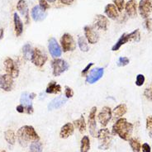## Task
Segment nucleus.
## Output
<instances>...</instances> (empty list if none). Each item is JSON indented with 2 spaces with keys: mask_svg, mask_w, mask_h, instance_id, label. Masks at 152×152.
I'll return each instance as SVG.
<instances>
[{
  "mask_svg": "<svg viewBox=\"0 0 152 152\" xmlns=\"http://www.w3.org/2000/svg\"><path fill=\"white\" fill-rule=\"evenodd\" d=\"M133 132V124L127 122L126 118H119L113 126L112 133L118 135L124 141H129L132 138Z\"/></svg>",
  "mask_w": 152,
  "mask_h": 152,
  "instance_id": "f257e3e1",
  "label": "nucleus"
},
{
  "mask_svg": "<svg viewBox=\"0 0 152 152\" xmlns=\"http://www.w3.org/2000/svg\"><path fill=\"white\" fill-rule=\"evenodd\" d=\"M17 137L20 145L23 147L27 146L29 142H34L39 141L40 137L38 136L37 132H36L32 126H23L19 128L17 132Z\"/></svg>",
  "mask_w": 152,
  "mask_h": 152,
  "instance_id": "f03ea898",
  "label": "nucleus"
},
{
  "mask_svg": "<svg viewBox=\"0 0 152 152\" xmlns=\"http://www.w3.org/2000/svg\"><path fill=\"white\" fill-rule=\"evenodd\" d=\"M99 140V149L100 150H107L112 145L113 136L107 128L100 129L97 135Z\"/></svg>",
  "mask_w": 152,
  "mask_h": 152,
  "instance_id": "7ed1b4c3",
  "label": "nucleus"
},
{
  "mask_svg": "<svg viewBox=\"0 0 152 152\" xmlns=\"http://www.w3.org/2000/svg\"><path fill=\"white\" fill-rule=\"evenodd\" d=\"M37 94L35 93H27V92H24L21 95L20 98V103L25 108V113L31 114L33 113L34 109L32 107V100L36 98Z\"/></svg>",
  "mask_w": 152,
  "mask_h": 152,
  "instance_id": "20e7f679",
  "label": "nucleus"
},
{
  "mask_svg": "<svg viewBox=\"0 0 152 152\" xmlns=\"http://www.w3.org/2000/svg\"><path fill=\"white\" fill-rule=\"evenodd\" d=\"M51 67L53 69V75L57 77V76H60L61 74L65 72L69 68V65L64 60L56 58L55 60L51 61Z\"/></svg>",
  "mask_w": 152,
  "mask_h": 152,
  "instance_id": "39448f33",
  "label": "nucleus"
},
{
  "mask_svg": "<svg viewBox=\"0 0 152 152\" xmlns=\"http://www.w3.org/2000/svg\"><path fill=\"white\" fill-rule=\"evenodd\" d=\"M61 48L63 52L74 51L76 49V43L70 34L65 33L61 38Z\"/></svg>",
  "mask_w": 152,
  "mask_h": 152,
  "instance_id": "423d86ee",
  "label": "nucleus"
},
{
  "mask_svg": "<svg viewBox=\"0 0 152 152\" xmlns=\"http://www.w3.org/2000/svg\"><path fill=\"white\" fill-rule=\"evenodd\" d=\"M31 63L37 67H42L46 64L47 61V56L45 52H43L42 50L36 48L32 51L31 58Z\"/></svg>",
  "mask_w": 152,
  "mask_h": 152,
  "instance_id": "0eeeda50",
  "label": "nucleus"
},
{
  "mask_svg": "<svg viewBox=\"0 0 152 152\" xmlns=\"http://www.w3.org/2000/svg\"><path fill=\"white\" fill-rule=\"evenodd\" d=\"M138 11L142 18H148L152 12V0H141L138 4Z\"/></svg>",
  "mask_w": 152,
  "mask_h": 152,
  "instance_id": "6e6552de",
  "label": "nucleus"
},
{
  "mask_svg": "<svg viewBox=\"0 0 152 152\" xmlns=\"http://www.w3.org/2000/svg\"><path fill=\"white\" fill-rule=\"evenodd\" d=\"M4 67L6 69V72L8 75L12 76L13 79L18 77L19 75V69L18 65L15 63V61H13L11 58H6L4 61Z\"/></svg>",
  "mask_w": 152,
  "mask_h": 152,
  "instance_id": "1a4fd4ad",
  "label": "nucleus"
},
{
  "mask_svg": "<svg viewBox=\"0 0 152 152\" xmlns=\"http://www.w3.org/2000/svg\"><path fill=\"white\" fill-rule=\"evenodd\" d=\"M85 38L90 44H96L99 40V34L93 26H85L84 27Z\"/></svg>",
  "mask_w": 152,
  "mask_h": 152,
  "instance_id": "9d476101",
  "label": "nucleus"
},
{
  "mask_svg": "<svg viewBox=\"0 0 152 152\" xmlns=\"http://www.w3.org/2000/svg\"><path fill=\"white\" fill-rule=\"evenodd\" d=\"M112 116H113V111L111 110L110 107H103L98 115L99 122L101 124V126H106L108 124L109 121L112 119Z\"/></svg>",
  "mask_w": 152,
  "mask_h": 152,
  "instance_id": "9b49d317",
  "label": "nucleus"
},
{
  "mask_svg": "<svg viewBox=\"0 0 152 152\" xmlns=\"http://www.w3.org/2000/svg\"><path fill=\"white\" fill-rule=\"evenodd\" d=\"M96 112H97V107H93L91 110L89 112V115H88V128H89V133L93 137H96L98 133H97V124H96V120H95V117H96Z\"/></svg>",
  "mask_w": 152,
  "mask_h": 152,
  "instance_id": "f8f14e48",
  "label": "nucleus"
},
{
  "mask_svg": "<svg viewBox=\"0 0 152 152\" xmlns=\"http://www.w3.org/2000/svg\"><path fill=\"white\" fill-rule=\"evenodd\" d=\"M48 50L50 54V56L53 58H58L61 56L62 54V48L57 42L56 39L51 37L49 39L48 42Z\"/></svg>",
  "mask_w": 152,
  "mask_h": 152,
  "instance_id": "ddd939ff",
  "label": "nucleus"
},
{
  "mask_svg": "<svg viewBox=\"0 0 152 152\" xmlns=\"http://www.w3.org/2000/svg\"><path fill=\"white\" fill-rule=\"evenodd\" d=\"M104 74V69L103 68H95L94 69H92L89 75L87 76L86 79V82L88 84H93L98 82L102 77L103 76Z\"/></svg>",
  "mask_w": 152,
  "mask_h": 152,
  "instance_id": "4468645a",
  "label": "nucleus"
},
{
  "mask_svg": "<svg viewBox=\"0 0 152 152\" xmlns=\"http://www.w3.org/2000/svg\"><path fill=\"white\" fill-rule=\"evenodd\" d=\"M13 87V78L8 74L0 75V88L6 92L11 91Z\"/></svg>",
  "mask_w": 152,
  "mask_h": 152,
  "instance_id": "2eb2a0df",
  "label": "nucleus"
},
{
  "mask_svg": "<svg viewBox=\"0 0 152 152\" xmlns=\"http://www.w3.org/2000/svg\"><path fill=\"white\" fill-rule=\"evenodd\" d=\"M31 14V18L35 22H42L43 20L46 19V16H47L46 12L42 10L39 5L34 6L32 8Z\"/></svg>",
  "mask_w": 152,
  "mask_h": 152,
  "instance_id": "dca6fc26",
  "label": "nucleus"
},
{
  "mask_svg": "<svg viewBox=\"0 0 152 152\" xmlns=\"http://www.w3.org/2000/svg\"><path fill=\"white\" fill-rule=\"evenodd\" d=\"M125 10L126 15L131 18H137V3L136 0H129L125 4Z\"/></svg>",
  "mask_w": 152,
  "mask_h": 152,
  "instance_id": "f3484780",
  "label": "nucleus"
},
{
  "mask_svg": "<svg viewBox=\"0 0 152 152\" xmlns=\"http://www.w3.org/2000/svg\"><path fill=\"white\" fill-rule=\"evenodd\" d=\"M17 9L21 13V15L25 18L26 23L28 24L29 20H30V17H29V10H28L27 2L25 0H19L18 2V4H17Z\"/></svg>",
  "mask_w": 152,
  "mask_h": 152,
  "instance_id": "a211bd4d",
  "label": "nucleus"
},
{
  "mask_svg": "<svg viewBox=\"0 0 152 152\" xmlns=\"http://www.w3.org/2000/svg\"><path fill=\"white\" fill-rule=\"evenodd\" d=\"M94 26L98 29L100 30L107 31L108 27V19L107 17L102 14H98L95 18Z\"/></svg>",
  "mask_w": 152,
  "mask_h": 152,
  "instance_id": "6ab92c4d",
  "label": "nucleus"
},
{
  "mask_svg": "<svg viewBox=\"0 0 152 152\" xmlns=\"http://www.w3.org/2000/svg\"><path fill=\"white\" fill-rule=\"evenodd\" d=\"M75 132V126L70 122H68L61 127L60 137L62 139H66L70 136H72Z\"/></svg>",
  "mask_w": 152,
  "mask_h": 152,
  "instance_id": "aec40b11",
  "label": "nucleus"
},
{
  "mask_svg": "<svg viewBox=\"0 0 152 152\" xmlns=\"http://www.w3.org/2000/svg\"><path fill=\"white\" fill-rule=\"evenodd\" d=\"M104 12L107 16V18L113 20H116L119 17L118 8H116V6L113 4H109L106 5V7L104 8Z\"/></svg>",
  "mask_w": 152,
  "mask_h": 152,
  "instance_id": "412c9836",
  "label": "nucleus"
},
{
  "mask_svg": "<svg viewBox=\"0 0 152 152\" xmlns=\"http://www.w3.org/2000/svg\"><path fill=\"white\" fill-rule=\"evenodd\" d=\"M67 101V99L65 97H57L56 99H54L53 100L50 101V103L48 104V109L49 110H54V109H58L61 107L63 106Z\"/></svg>",
  "mask_w": 152,
  "mask_h": 152,
  "instance_id": "4be33fe9",
  "label": "nucleus"
},
{
  "mask_svg": "<svg viewBox=\"0 0 152 152\" xmlns=\"http://www.w3.org/2000/svg\"><path fill=\"white\" fill-rule=\"evenodd\" d=\"M13 23H14V30L17 37H20L23 34V23L20 18V17L17 12L13 13Z\"/></svg>",
  "mask_w": 152,
  "mask_h": 152,
  "instance_id": "5701e85b",
  "label": "nucleus"
},
{
  "mask_svg": "<svg viewBox=\"0 0 152 152\" xmlns=\"http://www.w3.org/2000/svg\"><path fill=\"white\" fill-rule=\"evenodd\" d=\"M46 92L50 94H57L61 92V86L55 81H50L46 87Z\"/></svg>",
  "mask_w": 152,
  "mask_h": 152,
  "instance_id": "b1692460",
  "label": "nucleus"
},
{
  "mask_svg": "<svg viewBox=\"0 0 152 152\" xmlns=\"http://www.w3.org/2000/svg\"><path fill=\"white\" fill-rule=\"evenodd\" d=\"M129 42V37H128V34L124 33L121 36V37L118 40V42L114 44V46L112 47V50L113 51H117L121 48V46L125 45L126 43Z\"/></svg>",
  "mask_w": 152,
  "mask_h": 152,
  "instance_id": "393cba45",
  "label": "nucleus"
},
{
  "mask_svg": "<svg viewBox=\"0 0 152 152\" xmlns=\"http://www.w3.org/2000/svg\"><path fill=\"white\" fill-rule=\"evenodd\" d=\"M127 112V107L125 103H121L116 107L113 110V115L115 118H121L123 115H125Z\"/></svg>",
  "mask_w": 152,
  "mask_h": 152,
  "instance_id": "a878e982",
  "label": "nucleus"
},
{
  "mask_svg": "<svg viewBox=\"0 0 152 152\" xmlns=\"http://www.w3.org/2000/svg\"><path fill=\"white\" fill-rule=\"evenodd\" d=\"M74 126L76 128L79 129L80 133H84L86 131V122H85V119L83 115L79 119L74 121Z\"/></svg>",
  "mask_w": 152,
  "mask_h": 152,
  "instance_id": "bb28decb",
  "label": "nucleus"
},
{
  "mask_svg": "<svg viewBox=\"0 0 152 152\" xmlns=\"http://www.w3.org/2000/svg\"><path fill=\"white\" fill-rule=\"evenodd\" d=\"M4 138H5L6 141H7L9 145H13L15 144L16 135L12 130H7V131L4 132Z\"/></svg>",
  "mask_w": 152,
  "mask_h": 152,
  "instance_id": "cd10ccee",
  "label": "nucleus"
},
{
  "mask_svg": "<svg viewBox=\"0 0 152 152\" xmlns=\"http://www.w3.org/2000/svg\"><path fill=\"white\" fill-rule=\"evenodd\" d=\"M90 149V140L87 136H84L81 140L80 152H88Z\"/></svg>",
  "mask_w": 152,
  "mask_h": 152,
  "instance_id": "c85d7f7f",
  "label": "nucleus"
},
{
  "mask_svg": "<svg viewBox=\"0 0 152 152\" xmlns=\"http://www.w3.org/2000/svg\"><path fill=\"white\" fill-rule=\"evenodd\" d=\"M32 51L33 50L31 48V46L30 44H25L23 47V57L26 61H29L31 60V55H32Z\"/></svg>",
  "mask_w": 152,
  "mask_h": 152,
  "instance_id": "c756f323",
  "label": "nucleus"
},
{
  "mask_svg": "<svg viewBox=\"0 0 152 152\" xmlns=\"http://www.w3.org/2000/svg\"><path fill=\"white\" fill-rule=\"evenodd\" d=\"M129 145L133 152H140L141 150V145L140 141L137 138H131L129 141Z\"/></svg>",
  "mask_w": 152,
  "mask_h": 152,
  "instance_id": "7c9ffc66",
  "label": "nucleus"
},
{
  "mask_svg": "<svg viewBox=\"0 0 152 152\" xmlns=\"http://www.w3.org/2000/svg\"><path fill=\"white\" fill-rule=\"evenodd\" d=\"M78 45L81 51L83 52H88L89 50V47L88 45L87 40L84 37H80L78 39Z\"/></svg>",
  "mask_w": 152,
  "mask_h": 152,
  "instance_id": "2f4dec72",
  "label": "nucleus"
},
{
  "mask_svg": "<svg viewBox=\"0 0 152 152\" xmlns=\"http://www.w3.org/2000/svg\"><path fill=\"white\" fill-rule=\"evenodd\" d=\"M128 37H129V42H140L141 41V33H140L139 29H136L135 31H133L132 32L129 33Z\"/></svg>",
  "mask_w": 152,
  "mask_h": 152,
  "instance_id": "473e14b6",
  "label": "nucleus"
},
{
  "mask_svg": "<svg viewBox=\"0 0 152 152\" xmlns=\"http://www.w3.org/2000/svg\"><path fill=\"white\" fill-rule=\"evenodd\" d=\"M43 145L39 141H34L30 145V152H42Z\"/></svg>",
  "mask_w": 152,
  "mask_h": 152,
  "instance_id": "72a5a7b5",
  "label": "nucleus"
},
{
  "mask_svg": "<svg viewBox=\"0 0 152 152\" xmlns=\"http://www.w3.org/2000/svg\"><path fill=\"white\" fill-rule=\"evenodd\" d=\"M114 5L118 8V12H122L125 8V0H113Z\"/></svg>",
  "mask_w": 152,
  "mask_h": 152,
  "instance_id": "f704fd0d",
  "label": "nucleus"
},
{
  "mask_svg": "<svg viewBox=\"0 0 152 152\" xmlns=\"http://www.w3.org/2000/svg\"><path fill=\"white\" fill-rule=\"evenodd\" d=\"M145 80V78L144 75L139 74V75H137L135 84H136V85L138 86V87H141V86H142V85L144 84Z\"/></svg>",
  "mask_w": 152,
  "mask_h": 152,
  "instance_id": "c9c22d12",
  "label": "nucleus"
},
{
  "mask_svg": "<svg viewBox=\"0 0 152 152\" xmlns=\"http://www.w3.org/2000/svg\"><path fill=\"white\" fill-rule=\"evenodd\" d=\"M130 63V60L127 58V57L126 56H122L120 57L119 59H118V66H120V67H124L126 65H127Z\"/></svg>",
  "mask_w": 152,
  "mask_h": 152,
  "instance_id": "e433bc0d",
  "label": "nucleus"
},
{
  "mask_svg": "<svg viewBox=\"0 0 152 152\" xmlns=\"http://www.w3.org/2000/svg\"><path fill=\"white\" fill-rule=\"evenodd\" d=\"M39 6L44 11H46L47 9L50 8V4H48V2L46 0H39Z\"/></svg>",
  "mask_w": 152,
  "mask_h": 152,
  "instance_id": "4c0bfd02",
  "label": "nucleus"
},
{
  "mask_svg": "<svg viewBox=\"0 0 152 152\" xmlns=\"http://www.w3.org/2000/svg\"><path fill=\"white\" fill-rule=\"evenodd\" d=\"M65 95L66 97V99H70L74 96V91L71 88L68 87V86H65Z\"/></svg>",
  "mask_w": 152,
  "mask_h": 152,
  "instance_id": "58836bf2",
  "label": "nucleus"
},
{
  "mask_svg": "<svg viewBox=\"0 0 152 152\" xmlns=\"http://www.w3.org/2000/svg\"><path fill=\"white\" fill-rule=\"evenodd\" d=\"M144 95L148 100L152 101V88H145L144 91Z\"/></svg>",
  "mask_w": 152,
  "mask_h": 152,
  "instance_id": "ea45409f",
  "label": "nucleus"
},
{
  "mask_svg": "<svg viewBox=\"0 0 152 152\" xmlns=\"http://www.w3.org/2000/svg\"><path fill=\"white\" fill-rule=\"evenodd\" d=\"M146 129L151 132L152 131V116H149L148 118H146Z\"/></svg>",
  "mask_w": 152,
  "mask_h": 152,
  "instance_id": "a19ab883",
  "label": "nucleus"
},
{
  "mask_svg": "<svg viewBox=\"0 0 152 152\" xmlns=\"http://www.w3.org/2000/svg\"><path fill=\"white\" fill-rule=\"evenodd\" d=\"M94 65V63H89L88 65H87V66L85 67V68L82 70V72H81V75L82 76H86L88 75V73L89 71V69H91V67Z\"/></svg>",
  "mask_w": 152,
  "mask_h": 152,
  "instance_id": "79ce46f5",
  "label": "nucleus"
},
{
  "mask_svg": "<svg viewBox=\"0 0 152 152\" xmlns=\"http://www.w3.org/2000/svg\"><path fill=\"white\" fill-rule=\"evenodd\" d=\"M141 150L143 152H151V145L148 143H144L141 145Z\"/></svg>",
  "mask_w": 152,
  "mask_h": 152,
  "instance_id": "37998d69",
  "label": "nucleus"
},
{
  "mask_svg": "<svg viewBox=\"0 0 152 152\" xmlns=\"http://www.w3.org/2000/svg\"><path fill=\"white\" fill-rule=\"evenodd\" d=\"M145 27H146V29L149 31H151V18H146L145 19Z\"/></svg>",
  "mask_w": 152,
  "mask_h": 152,
  "instance_id": "c03bdc74",
  "label": "nucleus"
},
{
  "mask_svg": "<svg viewBox=\"0 0 152 152\" xmlns=\"http://www.w3.org/2000/svg\"><path fill=\"white\" fill-rule=\"evenodd\" d=\"M16 110H17V112H18L19 113H25V108H24V107L21 103L19 104L18 106H17Z\"/></svg>",
  "mask_w": 152,
  "mask_h": 152,
  "instance_id": "a18cd8bd",
  "label": "nucleus"
},
{
  "mask_svg": "<svg viewBox=\"0 0 152 152\" xmlns=\"http://www.w3.org/2000/svg\"><path fill=\"white\" fill-rule=\"evenodd\" d=\"M61 4H65V5H71L74 3L75 0H60Z\"/></svg>",
  "mask_w": 152,
  "mask_h": 152,
  "instance_id": "49530a36",
  "label": "nucleus"
},
{
  "mask_svg": "<svg viewBox=\"0 0 152 152\" xmlns=\"http://www.w3.org/2000/svg\"><path fill=\"white\" fill-rule=\"evenodd\" d=\"M4 30L3 28L0 29V41L4 38Z\"/></svg>",
  "mask_w": 152,
  "mask_h": 152,
  "instance_id": "de8ad7c7",
  "label": "nucleus"
},
{
  "mask_svg": "<svg viewBox=\"0 0 152 152\" xmlns=\"http://www.w3.org/2000/svg\"><path fill=\"white\" fill-rule=\"evenodd\" d=\"M46 1H47L48 3H55L56 0H46Z\"/></svg>",
  "mask_w": 152,
  "mask_h": 152,
  "instance_id": "09e8293b",
  "label": "nucleus"
},
{
  "mask_svg": "<svg viewBox=\"0 0 152 152\" xmlns=\"http://www.w3.org/2000/svg\"><path fill=\"white\" fill-rule=\"evenodd\" d=\"M0 152H6L5 151H0Z\"/></svg>",
  "mask_w": 152,
  "mask_h": 152,
  "instance_id": "8fccbe9b",
  "label": "nucleus"
},
{
  "mask_svg": "<svg viewBox=\"0 0 152 152\" xmlns=\"http://www.w3.org/2000/svg\"><path fill=\"white\" fill-rule=\"evenodd\" d=\"M151 134H152V133H151Z\"/></svg>",
  "mask_w": 152,
  "mask_h": 152,
  "instance_id": "3c124183",
  "label": "nucleus"
}]
</instances>
